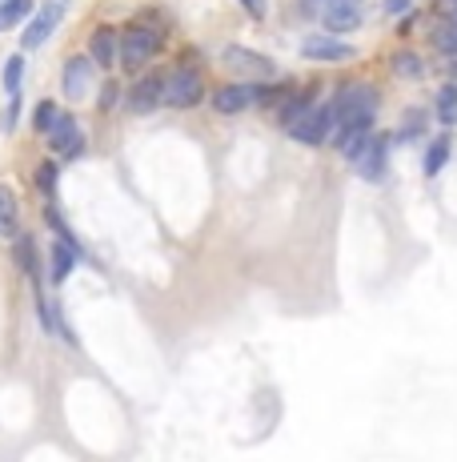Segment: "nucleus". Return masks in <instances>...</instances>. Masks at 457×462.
<instances>
[{
	"instance_id": "1",
	"label": "nucleus",
	"mask_w": 457,
	"mask_h": 462,
	"mask_svg": "<svg viewBox=\"0 0 457 462\" xmlns=\"http://www.w3.org/2000/svg\"><path fill=\"white\" fill-rule=\"evenodd\" d=\"M333 109H338V129L345 125H357V121H374L377 113V93L369 84H345V89L333 97ZM338 137V133H333Z\"/></svg>"
},
{
	"instance_id": "2",
	"label": "nucleus",
	"mask_w": 457,
	"mask_h": 462,
	"mask_svg": "<svg viewBox=\"0 0 457 462\" xmlns=\"http://www.w3.org/2000/svg\"><path fill=\"white\" fill-rule=\"evenodd\" d=\"M286 133L293 137V141H301V145H325L333 133H338V109H333V101L313 105L297 125H289Z\"/></svg>"
},
{
	"instance_id": "3",
	"label": "nucleus",
	"mask_w": 457,
	"mask_h": 462,
	"mask_svg": "<svg viewBox=\"0 0 457 462\" xmlns=\"http://www.w3.org/2000/svg\"><path fill=\"white\" fill-rule=\"evenodd\" d=\"M161 53V32L157 29H128L120 37V49H117V61L133 73V68L149 65L153 57Z\"/></svg>"
},
{
	"instance_id": "4",
	"label": "nucleus",
	"mask_w": 457,
	"mask_h": 462,
	"mask_svg": "<svg viewBox=\"0 0 457 462\" xmlns=\"http://www.w3.org/2000/svg\"><path fill=\"white\" fill-rule=\"evenodd\" d=\"M65 13H68V0H45V4L37 8V16H32V21L24 24L21 45H24V49H40V45H48V37H53L57 24L65 21Z\"/></svg>"
},
{
	"instance_id": "5",
	"label": "nucleus",
	"mask_w": 457,
	"mask_h": 462,
	"mask_svg": "<svg viewBox=\"0 0 457 462\" xmlns=\"http://www.w3.org/2000/svg\"><path fill=\"white\" fill-rule=\"evenodd\" d=\"M205 97V81L197 68H177L165 76V105L169 109H193Z\"/></svg>"
},
{
	"instance_id": "6",
	"label": "nucleus",
	"mask_w": 457,
	"mask_h": 462,
	"mask_svg": "<svg viewBox=\"0 0 457 462\" xmlns=\"http://www.w3.org/2000/svg\"><path fill=\"white\" fill-rule=\"evenodd\" d=\"M385 161H390V141H385V137H369L349 165L357 169L365 182H382V177H385Z\"/></svg>"
},
{
	"instance_id": "7",
	"label": "nucleus",
	"mask_w": 457,
	"mask_h": 462,
	"mask_svg": "<svg viewBox=\"0 0 457 462\" xmlns=\"http://www.w3.org/2000/svg\"><path fill=\"white\" fill-rule=\"evenodd\" d=\"M48 145H53L57 157L65 161H76L84 153V133L76 125V117H57V125L48 129Z\"/></svg>"
},
{
	"instance_id": "8",
	"label": "nucleus",
	"mask_w": 457,
	"mask_h": 462,
	"mask_svg": "<svg viewBox=\"0 0 457 462\" xmlns=\"http://www.w3.org/2000/svg\"><path fill=\"white\" fill-rule=\"evenodd\" d=\"M301 57H309V61H325V65H338V61H349V57H353V45H345V40L330 37V32H317V37L301 40Z\"/></svg>"
},
{
	"instance_id": "9",
	"label": "nucleus",
	"mask_w": 457,
	"mask_h": 462,
	"mask_svg": "<svg viewBox=\"0 0 457 462\" xmlns=\"http://www.w3.org/2000/svg\"><path fill=\"white\" fill-rule=\"evenodd\" d=\"M65 93H68V101H84L89 97V89H92V57L84 53V57H68L65 61Z\"/></svg>"
},
{
	"instance_id": "10",
	"label": "nucleus",
	"mask_w": 457,
	"mask_h": 462,
	"mask_svg": "<svg viewBox=\"0 0 457 462\" xmlns=\"http://www.w3.org/2000/svg\"><path fill=\"white\" fill-rule=\"evenodd\" d=\"M221 61H225V65L233 68V73H245V76H273V73H277L269 57L253 53V49H241V45H229Z\"/></svg>"
},
{
	"instance_id": "11",
	"label": "nucleus",
	"mask_w": 457,
	"mask_h": 462,
	"mask_svg": "<svg viewBox=\"0 0 457 462\" xmlns=\"http://www.w3.org/2000/svg\"><path fill=\"white\" fill-rule=\"evenodd\" d=\"M161 101H165V76L161 73L141 76V81L133 84V93H128V109H133V113H149V109H157Z\"/></svg>"
},
{
	"instance_id": "12",
	"label": "nucleus",
	"mask_w": 457,
	"mask_h": 462,
	"mask_svg": "<svg viewBox=\"0 0 457 462\" xmlns=\"http://www.w3.org/2000/svg\"><path fill=\"white\" fill-rule=\"evenodd\" d=\"M249 105H257L253 97V84H225V89L213 93V109L221 117H233V113H245Z\"/></svg>"
},
{
	"instance_id": "13",
	"label": "nucleus",
	"mask_w": 457,
	"mask_h": 462,
	"mask_svg": "<svg viewBox=\"0 0 457 462\" xmlns=\"http://www.w3.org/2000/svg\"><path fill=\"white\" fill-rule=\"evenodd\" d=\"M117 49H120V37L113 29H105V24L89 37V57H92V65H101V68L117 65Z\"/></svg>"
},
{
	"instance_id": "14",
	"label": "nucleus",
	"mask_w": 457,
	"mask_h": 462,
	"mask_svg": "<svg viewBox=\"0 0 457 462\" xmlns=\"http://www.w3.org/2000/svg\"><path fill=\"white\" fill-rule=\"evenodd\" d=\"M76 262H81V250H76L73 234L57 237V245H53V281H57V286H60V281H68V273L76 270Z\"/></svg>"
},
{
	"instance_id": "15",
	"label": "nucleus",
	"mask_w": 457,
	"mask_h": 462,
	"mask_svg": "<svg viewBox=\"0 0 457 462\" xmlns=\"http://www.w3.org/2000/svg\"><path fill=\"white\" fill-rule=\"evenodd\" d=\"M29 13H32V0H0V32L29 21Z\"/></svg>"
},
{
	"instance_id": "16",
	"label": "nucleus",
	"mask_w": 457,
	"mask_h": 462,
	"mask_svg": "<svg viewBox=\"0 0 457 462\" xmlns=\"http://www.w3.org/2000/svg\"><path fill=\"white\" fill-rule=\"evenodd\" d=\"M437 125H445V129L457 125V81H450L437 93Z\"/></svg>"
},
{
	"instance_id": "17",
	"label": "nucleus",
	"mask_w": 457,
	"mask_h": 462,
	"mask_svg": "<svg viewBox=\"0 0 457 462\" xmlns=\"http://www.w3.org/2000/svg\"><path fill=\"white\" fill-rule=\"evenodd\" d=\"M445 161H450V137H437V141L426 149V173H429V177H437V173H442Z\"/></svg>"
},
{
	"instance_id": "18",
	"label": "nucleus",
	"mask_w": 457,
	"mask_h": 462,
	"mask_svg": "<svg viewBox=\"0 0 457 462\" xmlns=\"http://www.w3.org/2000/svg\"><path fill=\"white\" fill-rule=\"evenodd\" d=\"M21 76H24V57H8L4 61V93L8 97H21Z\"/></svg>"
},
{
	"instance_id": "19",
	"label": "nucleus",
	"mask_w": 457,
	"mask_h": 462,
	"mask_svg": "<svg viewBox=\"0 0 457 462\" xmlns=\"http://www.w3.org/2000/svg\"><path fill=\"white\" fill-rule=\"evenodd\" d=\"M0 229H4V234L16 229V198L8 185H0Z\"/></svg>"
},
{
	"instance_id": "20",
	"label": "nucleus",
	"mask_w": 457,
	"mask_h": 462,
	"mask_svg": "<svg viewBox=\"0 0 457 462\" xmlns=\"http://www.w3.org/2000/svg\"><path fill=\"white\" fill-rule=\"evenodd\" d=\"M57 105H53V101H40V105H37V113H32V129H37V133H45L48 137V129H53V125H57Z\"/></svg>"
},
{
	"instance_id": "21",
	"label": "nucleus",
	"mask_w": 457,
	"mask_h": 462,
	"mask_svg": "<svg viewBox=\"0 0 457 462\" xmlns=\"http://www.w3.org/2000/svg\"><path fill=\"white\" fill-rule=\"evenodd\" d=\"M393 68H398V76H409V81H417V76H426V61H421L417 53H401L398 61H393Z\"/></svg>"
},
{
	"instance_id": "22",
	"label": "nucleus",
	"mask_w": 457,
	"mask_h": 462,
	"mask_svg": "<svg viewBox=\"0 0 457 462\" xmlns=\"http://www.w3.org/2000/svg\"><path fill=\"white\" fill-rule=\"evenodd\" d=\"M434 45L442 49L445 57H457V24L450 21V24H442V29L434 32Z\"/></svg>"
},
{
	"instance_id": "23",
	"label": "nucleus",
	"mask_w": 457,
	"mask_h": 462,
	"mask_svg": "<svg viewBox=\"0 0 457 462\" xmlns=\"http://www.w3.org/2000/svg\"><path fill=\"white\" fill-rule=\"evenodd\" d=\"M37 185H40V193H45V198H53V193H57V165H53V161H40V165H37Z\"/></svg>"
},
{
	"instance_id": "24",
	"label": "nucleus",
	"mask_w": 457,
	"mask_h": 462,
	"mask_svg": "<svg viewBox=\"0 0 457 462\" xmlns=\"http://www.w3.org/2000/svg\"><path fill=\"white\" fill-rule=\"evenodd\" d=\"M16 262H21L24 270L37 278V265H32V242H29V237H21V242H16Z\"/></svg>"
},
{
	"instance_id": "25",
	"label": "nucleus",
	"mask_w": 457,
	"mask_h": 462,
	"mask_svg": "<svg viewBox=\"0 0 457 462\" xmlns=\"http://www.w3.org/2000/svg\"><path fill=\"white\" fill-rule=\"evenodd\" d=\"M241 4H245V13L253 16V21H265V13H269V8H265V0H241Z\"/></svg>"
},
{
	"instance_id": "26",
	"label": "nucleus",
	"mask_w": 457,
	"mask_h": 462,
	"mask_svg": "<svg viewBox=\"0 0 457 462\" xmlns=\"http://www.w3.org/2000/svg\"><path fill=\"white\" fill-rule=\"evenodd\" d=\"M409 13V0H385V16H405Z\"/></svg>"
},
{
	"instance_id": "27",
	"label": "nucleus",
	"mask_w": 457,
	"mask_h": 462,
	"mask_svg": "<svg viewBox=\"0 0 457 462\" xmlns=\"http://www.w3.org/2000/svg\"><path fill=\"white\" fill-rule=\"evenodd\" d=\"M117 101V84H105V93H101V109H109Z\"/></svg>"
},
{
	"instance_id": "28",
	"label": "nucleus",
	"mask_w": 457,
	"mask_h": 462,
	"mask_svg": "<svg viewBox=\"0 0 457 462\" xmlns=\"http://www.w3.org/2000/svg\"><path fill=\"white\" fill-rule=\"evenodd\" d=\"M437 8H442L445 16H457V0H437Z\"/></svg>"
},
{
	"instance_id": "29",
	"label": "nucleus",
	"mask_w": 457,
	"mask_h": 462,
	"mask_svg": "<svg viewBox=\"0 0 457 462\" xmlns=\"http://www.w3.org/2000/svg\"><path fill=\"white\" fill-rule=\"evenodd\" d=\"M445 73H450V81H457V57H450V61H445Z\"/></svg>"
},
{
	"instance_id": "30",
	"label": "nucleus",
	"mask_w": 457,
	"mask_h": 462,
	"mask_svg": "<svg viewBox=\"0 0 457 462\" xmlns=\"http://www.w3.org/2000/svg\"><path fill=\"white\" fill-rule=\"evenodd\" d=\"M450 21H453V24H457V16H450Z\"/></svg>"
}]
</instances>
